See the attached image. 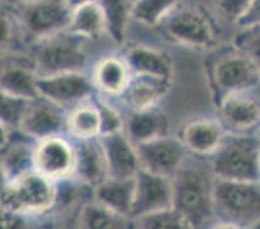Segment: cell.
<instances>
[{
    "label": "cell",
    "instance_id": "e575fe53",
    "mask_svg": "<svg viewBox=\"0 0 260 229\" xmlns=\"http://www.w3.org/2000/svg\"><path fill=\"white\" fill-rule=\"evenodd\" d=\"M18 29L17 20L8 11L0 7V55L9 51Z\"/></svg>",
    "mask_w": 260,
    "mask_h": 229
},
{
    "label": "cell",
    "instance_id": "6da1fadb",
    "mask_svg": "<svg viewBox=\"0 0 260 229\" xmlns=\"http://www.w3.org/2000/svg\"><path fill=\"white\" fill-rule=\"evenodd\" d=\"M172 198L176 211L183 214L196 228L214 218L212 207V183L214 176L202 167L186 165L171 179Z\"/></svg>",
    "mask_w": 260,
    "mask_h": 229
},
{
    "label": "cell",
    "instance_id": "d6986e66",
    "mask_svg": "<svg viewBox=\"0 0 260 229\" xmlns=\"http://www.w3.org/2000/svg\"><path fill=\"white\" fill-rule=\"evenodd\" d=\"M0 92L22 100H37V73L32 62L12 58L0 65Z\"/></svg>",
    "mask_w": 260,
    "mask_h": 229
},
{
    "label": "cell",
    "instance_id": "7c38bea8",
    "mask_svg": "<svg viewBox=\"0 0 260 229\" xmlns=\"http://www.w3.org/2000/svg\"><path fill=\"white\" fill-rule=\"evenodd\" d=\"M141 170L172 179L186 160V150L179 139L172 136L155 139L136 145Z\"/></svg>",
    "mask_w": 260,
    "mask_h": 229
},
{
    "label": "cell",
    "instance_id": "52a82bcc",
    "mask_svg": "<svg viewBox=\"0 0 260 229\" xmlns=\"http://www.w3.org/2000/svg\"><path fill=\"white\" fill-rule=\"evenodd\" d=\"M72 8L68 2L44 0L21 4L17 20L18 29L29 43L53 37L66 31L72 15Z\"/></svg>",
    "mask_w": 260,
    "mask_h": 229
},
{
    "label": "cell",
    "instance_id": "f546056e",
    "mask_svg": "<svg viewBox=\"0 0 260 229\" xmlns=\"http://www.w3.org/2000/svg\"><path fill=\"white\" fill-rule=\"evenodd\" d=\"M135 221L136 229H197L183 214L175 209L148 215Z\"/></svg>",
    "mask_w": 260,
    "mask_h": 229
},
{
    "label": "cell",
    "instance_id": "ffe728a7",
    "mask_svg": "<svg viewBox=\"0 0 260 229\" xmlns=\"http://www.w3.org/2000/svg\"><path fill=\"white\" fill-rule=\"evenodd\" d=\"M124 135L135 146L170 135V122L157 108L131 112L124 119Z\"/></svg>",
    "mask_w": 260,
    "mask_h": 229
},
{
    "label": "cell",
    "instance_id": "9c48e42d",
    "mask_svg": "<svg viewBox=\"0 0 260 229\" xmlns=\"http://www.w3.org/2000/svg\"><path fill=\"white\" fill-rule=\"evenodd\" d=\"M94 87L84 73H66L37 77L38 97L60 109L75 108L91 100Z\"/></svg>",
    "mask_w": 260,
    "mask_h": 229
},
{
    "label": "cell",
    "instance_id": "7402d4cb",
    "mask_svg": "<svg viewBox=\"0 0 260 229\" xmlns=\"http://www.w3.org/2000/svg\"><path fill=\"white\" fill-rule=\"evenodd\" d=\"M66 31L80 40H94L105 32V18L100 2H82L72 8Z\"/></svg>",
    "mask_w": 260,
    "mask_h": 229
},
{
    "label": "cell",
    "instance_id": "2e32d148",
    "mask_svg": "<svg viewBox=\"0 0 260 229\" xmlns=\"http://www.w3.org/2000/svg\"><path fill=\"white\" fill-rule=\"evenodd\" d=\"M75 162L73 178L75 181L93 190L108 179L105 157L99 139L78 141L74 145Z\"/></svg>",
    "mask_w": 260,
    "mask_h": 229
},
{
    "label": "cell",
    "instance_id": "ba28073f",
    "mask_svg": "<svg viewBox=\"0 0 260 229\" xmlns=\"http://www.w3.org/2000/svg\"><path fill=\"white\" fill-rule=\"evenodd\" d=\"M211 79L219 96L217 103L226 96L255 91L259 84V62L233 49L216 58Z\"/></svg>",
    "mask_w": 260,
    "mask_h": 229
},
{
    "label": "cell",
    "instance_id": "83f0119b",
    "mask_svg": "<svg viewBox=\"0 0 260 229\" xmlns=\"http://www.w3.org/2000/svg\"><path fill=\"white\" fill-rule=\"evenodd\" d=\"M100 3L105 18V32H109L115 43H124L127 27L131 20V2L104 0Z\"/></svg>",
    "mask_w": 260,
    "mask_h": 229
},
{
    "label": "cell",
    "instance_id": "9a60e30c",
    "mask_svg": "<svg viewBox=\"0 0 260 229\" xmlns=\"http://www.w3.org/2000/svg\"><path fill=\"white\" fill-rule=\"evenodd\" d=\"M221 126L231 134H249L259 124V100L252 91L226 96L219 101Z\"/></svg>",
    "mask_w": 260,
    "mask_h": 229
},
{
    "label": "cell",
    "instance_id": "8d00e7d4",
    "mask_svg": "<svg viewBox=\"0 0 260 229\" xmlns=\"http://www.w3.org/2000/svg\"><path fill=\"white\" fill-rule=\"evenodd\" d=\"M11 140V129L0 122V150H3Z\"/></svg>",
    "mask_w": 260,
    "mask_h": 229
},
{
    "label": "cell",
    "instance_id": "3957f363",
    "mask_svg": "<svg viewBox=\"0 0 260 229\" xmlns=\"http://www.w3.org/2000/svg\"><path fill=\"white\" fill-rule=\"evenodd\" d=\"M211 157L215 179L259 183V139L252 135L226 134Z\"/></svg>",
    "mask_w": 260,
    "mask_h": 229
},
{
    "label": "cell",
    "instance_id": "277c9868",
    "mask_svg": "<svg viewBox=\"0 0 260 229\" xmlns=\"http://www.w3.org/2000/svg\"><path fill=\"white\" fill-rule=\"evenodd\" d=\"M56 183L31 171L4 184L0 190L2 204L15 214L29 219L48 214L56 206Z\"/></svg>",
    "mask_w": 260,
    "mask_h": 229
},
{
    "label": "cell",
    "instance_id": "e0dca14e",
    "mask_svg": "<svg viewBox=\"0 0 260 229\" xmlns=\"http://www.w3.org/2000/svg\"><path fill=\"white\" fill-rule=\"evenodd\" d=\"M225 135L226 132L220 122L214 119H196L183 127L179 140L186 153L206 157L214 155L220 148Z\"/></svg>",
    "mask_w": 260,
    "mask_h": 229
},
{
    "label": "cell",
    "instance_id": "7a4b0ae2",
    "mask_svg": "<svg viewBox=\"0 0 260 229\" xmlns=\"http://www.w3.org/2000/svg\"><path fill=\"white\" fill-rule=\"evenodd\" d=\"M214 216L221 221L237 224L245 229L255 228L259 223V183L215 179L212 183Z\"/></svg>",
    "mask_w": 260,
    "mask_h": 229
},
{
    "label": "cell",
    "instance_id": "8992f818",
    "mask_svg": "<svg viewBox=\"0 0 260 229\" xmlns=\"http://www.w3.org/2000/svg\"><path fill=\"white\" fill-rule=\"evenodd\" d=\"M160 27L172 42L186 48L207 51L217 43L211 20L197 7L177 4Z\"/></svg>",
    "mask_w": 260,
    "mask_h": 229
},
{
    "label": "cell",
    "instance_id": "f35d334b",
    "mask_svg": "<svg viewBox=\"0 0 260 229\" xmlns=\"http://www.w3.org/2000/svg\"><path fill=\"white\" fill-rule=\"evenodd\" d=\"M54 229H77V228H70V226H58V228H54Z\"/></svg>",
    "mask_w": 260,
    "mask_h": 229
},
{
    "label": "cell",
    "instance_id": "836d02e7",
    "mask_svg": "<svg viewBox=\"0 0 260 229\" xmlns=\"http://www.w3.org/2000/svg\"><path fill=\"white\" fill-rule=\"evenodd\" d=\"M254 2L246 0H225V2H216L215 11L219 13L221 18L240 25L251 9Z\"/></svg>",
    "mask_w": 260,
    "mask_h": 229
},
{
    "label": "cell",
    "instance_id": "d6a6232c",
    "mask_svg": "<svg viewBox=\"0 0 260 229\" xmlns=\"http://www.w3.org/2000/svg\"><path fill=\"white\" fill-rule=\"evenodd\" d=\"M233 44L235 51L259 62V25L241 30Z\"/></svg>",
    "mask_w": 260,
    "mask_h": 229
},
{
    "label": "cell",
    "instance_id": "5bb4252c",
    "mask_svg": "<svg viewBox=\"0 0 260 229\" xmlns=\"http://www.w3.org/2000/svg\"><path fill=\"white\" fill-rule=\"evenodd\" d=\"M108 170V178L134 179L140 171V160L134 144L124 132L105 135L99 138Z\"/></svg>",
    "mask_w": 260,
    "mask_h": 229
},
{
    "label": "cell",
    "instance_id": "4fadbf2b",
    "mask_svg": "<svg viewBox=\"0 0 260 229\" xmlns=\"http://www.w3.org/2000/svg\"><path fill=\"white\" fill-rule=\"evenodd\" d=\"M65 129L66 115L63 110L39 97L30 103L18 127V131L26 139L37 143L53 136H61Z\"/></svg>",
    "mask_w": 260,
    "mask_h": 229
},
{
    "label": "cell",
    "instance_id": "4316f807",
    "mask_svg": "<svg viewBox=\"0 0 260 229\" xmlns=\"http://www.w3.org/2000/svg\"><path fill=\"white\" fill-rule=\"evenodd\" d=\"M66 131L78 141L100 138L101 122L96 104L87 101L73 108L66 115Z\"/></svg>",
    "mask_w": 260,
    "mask_h": 229
},
{
    "label": "cell",
    "instance_id": "30bf717a",
    "mask_svg": "<svg viewBox=\"0 0 260 229\" xmlns=\"http://www.w3.org/2000/svg\"><path fill=\"white\" fill-rule=\"evenodd\" d=\"M171 179L141 170L135 176L131 218L134 220L174 209Z\"/></svg>",
    "mask_w": 260,
    "mask_h": 229
},
{
    "label": "cell",
    "instance_id": "44dd1931",
    "mask_svg": "<svg viewBox=\"0 0 260 229\" xmlns=\"http://www.w3.org/2000/svg\"><path fill=\"white\" fill-rule=\"evenodd\" d=\"M170 88L171 80L150 77H131L122 97L131 112L154 109L158 103L167 95Z\"/></svg>",
    "mask_w": 260,
    "mask_h": 229
},
{
    "label": "cell",
    "instance_id": "8fae6325",
    "mask_svg": "<svg viewBox=\"0 0 260 229\" xmlns=\"http://www.w3.org/2000/svg\"><path fill=\"white\" fill-rule=\"evenodd\" d=\"M74 162V145L62 136H53L35 144V171L53 183L72 179Z\"/></svg>",
    "mask_w": 260,
    "mask_h": 229
},
{
    "label": "cell",
    "instance_id": "d4e9b609",
    "mask_svg": "<svg viewBox=\"0 0 260 229\" xmlns=\"http://www.w3.org/2000/svg\"><path fill=\"white\" fill-rule=\"evenodd\" d=\"M34 152L35 145L29 140H11L3 150H0V170L4 183L7 184L21 178L22 175L35 171Z\"/></svg>",
    "mask_w": 260,
    "mask_h": 229
},
{
    "label": "cell",
    "instance_id": "f1b7e54d",
    "mask_svg": "<svg viewBox=\"0 0 260 229\" xmlns=\"http://www.w3.org/2000/svg\"><path fill=\"white\" fill-rule=\"evenodd\" d=\"M179 2L172 0H140L131 3V18L143 25L160 26L165 18L174 11Z\"/></svg>",
    "mask_w": 260,
    "mask_h": 229
},
{
    "label": "cell",
    "instance_id": "cb8c5ba5",
    "mask_svg": "<svg viewBox=\"0 0 260 229\" xmlns=\"http://www.w3.org/2000/svg\"><path fill=\"white\" fill-rule=\"evenodd\" d=\"M134 189L135 178L123 180L108 178L92 190V197L93 201L109 210L131 218Z\"/></svg>",
    "mask_w": 260,
    "mask_h": 229
},
{
    "label": "cell",
    "instance_id": "484cf974",
    "mask_svg": "<svg viewBox=\"0 0 260 229\" xmlns=\"http://www.w3.org/2000/svg\"><path fill=\"white\" fill-rule=\"evenodd\" d=\"M77 229H136V221L92 200L80 207Z\"/></svg>",
    "mask_w": 260,
    "mask_h": 229
},
{
    "label": "cell",
    "instance_id": "5b68a950",
    "mask_svg": "<svg viewBox=\"0 0 260 229\" xmlns=\"http://www.w3.org/2000/svg\"><path fill=\"white\" fill-rule=\"evenodd\" d=\"M31 53L37 77L83 73L88 61L82 40L68 31L32 43Z\"/></svg>",
    "mask_w": 260,
    "mask_h": 229
},
{
    "label": "cell",
    "instance_id": "4dcf8cb0",
    "mask_svg": "<svg viewBox=\"0 0 260 229\" xmlns=\"http://www.w3.org/2000/svg\"><path fill=\"white\" fill-rule=\"evenodd\" d=\"M30 103L0 92V122L11 131L18 129Z\"/></svg>",
    "mask_w": 260,
    "mask_h": 229
},
{
    "label": "cell",
    "instance_id": "1f68e13d",
    "mask_svg": "<svg viewBox=\"0 0 260 229\" xmlns=\"http://www.w3.org/2000/svg\"><path fill=\"white\" fill-rule=\"evenodd\" d=\"M94 104L98 106L99 114H100V136L124 131V118L122 117V114L115 109L112 104L106 103L105 100H101V99H99Z\"/></svg>",
    "mask_w": 260,
    "mask_h": 229
},
{
    "label": "cell",
    "instance_id": "d590c367",
    "mask_svg": "<svg viewBox=\"0 0 260 229\" xmlns=\"http://www.w3.org/2000/svg\"><path fill=\"white\" fill-rule=\"evenodd\" d=\"M0 229H29V223L21 215L9 211L0 201Z\"/></svg>",
    "mask_w": 260,
    "mask_h": 229
},
{
    "label": "cell",
    "instance_id": "74e56055",
    "mask_svg": "<svg viewBox=\"0 0 260 229\" xmlns=\"http://www.w3.org/2000/svg\"><path fill=\"white\" fill-rule=\"evenodd\" d=\"M210 229H245V228H242V226L237 225V224L229 223V221L219 220V221H217V223H215L214 225H212Z\"/></svg>",
    "mask_w": 260,
    "mask_h": 229
},
{
    "label": "cell",
    "instance_id": "603a6c76",
    "mask_svg": "<svg viewBox=\"0 0 260 229\" xmlns=\"http://www.w3.org/2000/svg\"><path fill=\"white\" fill-rule=\"evenodd\" d=\"M131 79L124 61L117 57H106L99 61L92 75V84L106 96H122Z\"/></svg>",
    "mask_w": 260,
    "mask_h": 229
},
{
    "label": "cell",
    "instance_id": "ac0fdd59",
    "mask_svg": "<svg viewBox=\"0 0 260 229\" xmlns=\"http://www.w3.org/2000/svg\"><path fill=\"white\" fill-rule=\"evenodd\" d=\"M124 63L131 77H150L158 79H172L174 66L166 52L146 46L129 47L126 51Z\"/></svg>",
    "mask_w": 260,
    "mask_h": 229
}]
</instances>
